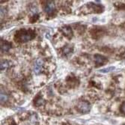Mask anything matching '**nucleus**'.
<instances>
[{"label":"nucleus","instance_id":"obj_12","mask_svg":"<svg viewBox=\"0 0 125 125\" xmlns=\"http://www.w3.org/2000/svg\"><path fill=\"white\" fill-rule=\"evenodd\" d=\"M122 110H123V112L125 113V104L123 105V106H122Z\"/></svg>","mask_w":125,"mask_h":125},{"label":"nucleus","instance_id":"obj_11","mask_svg":"<svg viewBox=\"0 0 125 125\" xmlns=\"http://www.w3.org/2000/svg\"><path fill=\"white\" fill-rule=\"evenodd\" d=\"M71 52H72V49L70 47H67V46L66 47H64V50H63V52L66 55H69L70 53H71Z\"/></svg>","mask_w":125,"mask_h":125},{"label":"nucleus","instance_id":"obj_6","mask_svg":"<svg viewBox=\"0 0 125 125\" xmlns=\"http://www.w3.org/2000/svg\"><path fill=\"white\" fill-rule=\"evenodd\" d=\"M62 31L64 34L65 36L70 37V38L72 37V30H71V29L69 26H64L62 29Z\"/></svg>","mask_w":125,"mask_h":125},{"label":"nucleus","instance_id":"obj_5","mask_svg":"<svg viewBox=\"0 0 125 125\" xmlns=\"http://www.w3.org/2000/svg\"><path fill=\"white\" fill-rule=\"evenodd\" d=\"M94 60H95L96 63L100 65V64H104V62L106 60V59L105 57H104V56L100 55H94Z\"/></svg>","mask_w":125,"mask_h":125},{"label":"nucleus","instance_id":"obj_7","mask_svg":"<svg viewBox=\"0 0 125 125\" xmlns=\"http://www.w3.org/2000/svg\"><path fill=\"white\" fill-rule=\"evenodd\" d=\"M11 47V45L9 43L7 42H2L1 43V50L2 51H8L10 49Z\"/></svg>","mask_w":125,"mask_h":125},{"label":"nucleus","instance_id":"obj_9","mask_svg":"<svg viewBox=\"0 0 125 125\" xmlns=\"http://www.w3.org/2000/svg\"><path fill=\"white\" fill-rule=\"evenodd\" d=\"M8 95L5 94L3 93V92H1V104H2H2L5 103V102L8 100Z\"/></svg>","mask_w":125,"mask_h":125},{"label":"nucleus","instance_id":"obj_1","mask_svg":"<svg viewBox=\"0 0 125 125\" xmlns=\"http://www.w3.org/2000/svg\"><path fill=\"white\" fill-rule=\"evenodd\" d=\"M90 109H91V106L86 101H81V102H79L78 104L79 111L81 113H83V114L88 113L90 111Z\"/></svg>","mask_w":125,"mask_h":125},{"label":"nucleus","instance_id":"obj_2","mask_svg":"<svg viewBox=\"0 0 125 125\" xmlns=\"http://www.w3.org/2000/svg\"><path fill=\"white\" fill-rule=\"evenodd\" d=\"M42 65H43V60L41 59H38L36 60L34 66V71L36 73H39L42 70Z\"/></svg>","mask_w":125,"mask_h":125},{"label":"nucleus","instance_id":"obj_4","mask_svg":"<svg viewBox=\"0 0 125 125\" xmlns=\"http://www.w3.org/2000/svg\"><path fill=\"white\" fill-rule=\"evenodd\" d=\"M32 38V35L30 32H28V31H26L24 33H22L21 35H20V39L22 41H29L30 39Z\"/></svg>","mask_w":125,"mask_h":125},{"label":"nucleus","instance_id":"obj_10","mask_svg":"<svg viewBox=\"0 0 125 125\" xmlns=\"http://www.w3.org/2000/svg\"><path fill=\"white\" fill-rule=\"evenodd\" d=\"M9 67V62L8 61H2L1 62V70H4L5 68Z\"/></svg>","mask_w":125,"mask_h":125},{"label":"nucleus","instance_id":"obj_8","mask_svg":"<svg viewBox=\"0 0 125 125\" xmlns=\"http://www.w3.org/2000/svg\"><path fill=\"white\" fill-rule=\"evenodd\" d=\"M115 69V67H113V66H111V67H106V68H104V69H101L99 71L100 73H109L110 71H114Z\"/></svg>","mask_w":125,"mask_h":125},{"label":"nucleus","instance_id":"obj_13","mask_svg":"<svg viewBox=\"0 0 125 125\" xmlns=\"http://www.w3.org/2000/svg\"><path fill=\"white\" fill-rule=\"evenodd\" d=\"M124 125H125V124H124Z\"/></svg>","mask_w":125,"mask_h":125},{"label":"nucleus","instance_id":"obj_3","mask_svg":"<svg viewBox=\"0 0 125 125\" xmlns=\"http://www.w3.org/2000/svg\"><path fill=\"white\" fill-rule=\"evenodd\" d=\"M55 4L52 1H50V2H48L46 5H45V8H44V10L46 11L47 13L48 14H50L52 12H53L54 10H55Z\"/></svg>","mask_w":125,"mask_h":125}]
</instances>
